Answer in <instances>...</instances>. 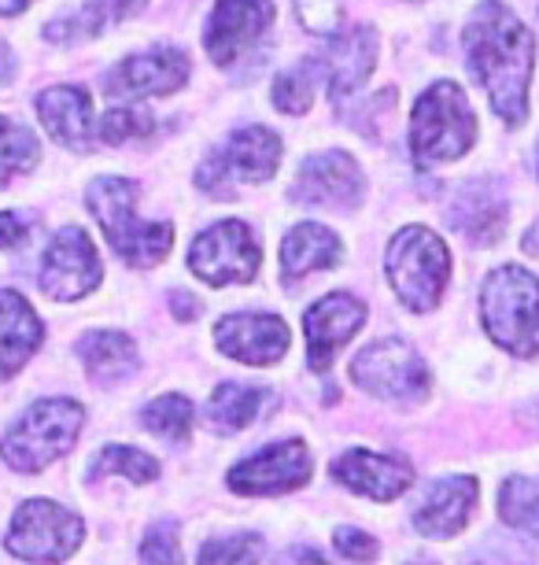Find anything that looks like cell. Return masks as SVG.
<instances>
[{
  "instance_id": "obj_27",
  "label": "cell",
  "mask_w": 539,
  "mask_h": 565,
  "mask_svg": "<svg viewBox=\"0 0 539 565\" xmlns=\"http://www.w3.org/2000/svg\"><path fill=\"white\" fill-rule=\"evenodd\" d=\"M41 159V145L37 137L26 130L23 122L0 115V185H8L15 174H26L34 170Z\"/></svg>"
},
{
  "instance_id": "obj_19",
  "label": "cell",
  "mask_w": 539,
  "mask_h": 565,
  "mask_svg": "<svg viewBox=\"0 0 539 565\" xmlns=\"http://www.w3.org/2000/svg\"><path fill=\"white\" fill-rule=\"evenodd\" d=\"M473 510H477V481L473 477H448L429 488L414 510V529L429 540H451L454 532L470 525Z\"/></svg>"
},
{
  "instance_id": "obj_21",
  "label": "cell",
  "mask_w": 539,
  "mask_h": 565,
  "mask_svg": "<svg viewBox=\"0 0 539 565\" xmlns=\"http://www.w3.org/2000/svg\"><path fill=\"white\" fill-rule=\"evenodd\" d=\"M41 126L48 130L52 141L74 152H86L93 137V104L82 85H52L37 97Z\"/></svg>"
},
{
  "instance_id": "obj_9",
  "label": "cell",
  "mask_w": 539,
  "mask_h": 565,
  "mask_svg": "<svg viewBox=\"0 0 539 565\" xmlns=\"http://www.w3.org/2000/svg\"><path fill=\"white\" fill-rule=\"evenodd\" d=\"M352 377L369 396L388 403H421L429 396V366L407 340H377L352 362Z\"/></svg>"
},
{
  "instance_id": "obj_37",
  "label": "cell",
  "mask_w": 539,
  "mask_h": 565,
  "mask_svg": "<svg viewBox=\"0 0 539 565\" xmlns=\"http://www.w3.org/2000/svg\"><path fill=\"white\" fill-rule=\"evenodd\" d=\"M30 241V218L19 211H0V252H12Z\"/></svg>"
},
{
  "instance_id": "obj_1",
  "label": "cell",
  "mask_w": 539,
  "mask_h": 565,
  "mask_svg": "<svg viewBox=\"0 0 539 565\" xmlns=\"http://www.w3.org/2000/svg\"><path fill=\"white\" fill-rule=\"evenodd\" d=\"M466 60L481 89H488V104L499 111V119L521 126L536 67L532 30L499 0H484L466 23Z\"/></svg>"
},
{
  "instance_id": "obj_32",
  "label": "cell",
  "mask_w": 539,
  "mask_h": 565,
  "mask_svg": "<svg viewBox=\"0 0 539 565\" xmlns=\"http://www.w3.org/2000/svg\"><path fill=\"white\" fill-rule=\"evenodd\" d=\"M259 562H262V540L256 532L207 540L204 551H200V565H259Z\"/></svg>"
},
{
  "instance_id": "obj_25",
  "label": "cell",
  "mask_w": 539,
  "mask_h": 565,
  "mask_svg": "<svg viewBox=\"0 0 539 565\" xmlns=\"http://www.w3.org/2000/svg\"><path fill=\"white\" fill-rule=\"evenodd\" d=\"M78 359L97 385H119V381L133 377L137 366H141L133 340L126 333H115V329H97V333L82 337Z\"/></svg>"
},
{
  "instance_id": "obj_10",
  "label": "cell",
  "mask_w": 539,
  "mask_h": 565,
  "mask_svg": "<svg viewBox=\"0 0 539 565\" xmlns=\"http://www.w3.org/2000/svg\"><path fill=\"white\" fill-rule=\"evenodd\" d=\"M259 241L245 222H218L204 230L188 248V266L200 281L226 289V285H248L259 274Z\"/></svg>"
},
{
  "instance_id": "obj_29",
  "label": "cell",
  "mask_w": 539,
  "mask_h": 565,
  "mask_svg": "<svg viewBox=\"0 0 539 565\" xmlns=\"http://www.w3.org/2000/svg\"><path fill=\"white\" fill-rule=\"evenodd\" d=\"M319 60H303L289 67L284 74H278V82H273V104L284 111V115H303L306 108L314 104V82H319Z\"/></svg>"
},
{
  "instance_id": "obj_6",
  "label": "cell",
  "mask_w": 539,
  "mask_h": 565,
  "mask_svg": "<svg viewBox=\"0 0 539 565\" xmlns=\"http://www.w3.org/2000/svg\"><path fill=\"white\" fill-rule=\"evenodd\" d=\"M385 270L403 307H410L414 315H425L440 303L451 281V252L440 241V233L425 226H403L388 244Z\"/></svg>"
},
{
  "instance_id": "obj_20",
  "label": "cell",
  "mask_w": 539,
  "mask_h": 565,
  "mask_svg": "<svg viewBox=\"0 0 539 565\" xmlns=\"http://www.w3.org/2000/svg\"><path fill=\"white\" fill-rule=\"evenodd\" d=\"M377 63V34L369 26H355L341 34L330 45V52L319 56V67L325 71V82H330V97L333 104H344L352 93L369 78Z\"/></svg>"
},
{
  "instance_id": "obj_38",
  "label": "cell",
  "mask_w": 539,
  "mask_h": 565,
  "mask_svg": "<svg viewBox=\"0 0 539 565\" xmlns=\"http://www.w3.org/2000/svg\"><path fill=\"white\" fill-rule=\"evenodd\" d=\"M171 307H174V318H182V322H193L200 315V300L196 296H185V292H171Z\"/></svg>"
},
{
  "instance_id": "obj_15",
  "label": "cell",
  "mask_w": 539,
  "mask_h": 565,
  "mask_svg": "<svg viewBox=\"0 0 539 565\" xmlns=\"http://www.w3.org/2000/svg\"><path fill=\"white\" fill-rule=\"evenodd\" d=\"M278 8L273 0H215V12L204 30V45L218 67H229L240 52L267 34Z\"/></svg>"
},
{
  "instance_id": "obj_34",
  "label": "cell",
  "mask_w": 539,
  "mask_h": 565,
  "mask_svg": "<svg viewBox=\"0 0 539 565\" xmlns=\"http://www.w3.org/2000/svg\"><path fill=\"white\" fill-rule=\"evenodd\" d=\"M141 565H185L174 521H160V525L148 529V536L141 543Z\"/></svg>"
},
{
  "instance_id": "obj_4",
  "label": "cell",
  "mask_w": 539,
  "mask_h": 565,
  "mask_svg": "<svg viewBox=\"0 0 539 565\" xmlns=\"http://www.w3.org/2000/svg\"><path fill=\"white\" fill-rule=\"evenodd\" d=\"M477 141V115L454 82H432L410 115V148L418 167L451 163Z\"/></svg>"
},
{
  "instance_id": "obj_33",
  "label": "cell",
  "mask_w": 539,
  "mask_h": 565,
  "mask_svg": "<svg viewBox=\"0 0 539 565\" xmlns=\"http://www.w3.org/2000/svg\"><path fill=\"white\" fill-rule=\"evenodd\" d=\"M97 130L108 145H122V141H137V137L152 134L155 119L144 108H111V111H104Z\"/></svg>"
},
{
  "instance_id": "obj_39",
  "label": "cell",
  "mask_w": 539,
  "mask_h": 565,
  "mask_svg": "<svg viewBox=\"0 0 539 565\" xmlns=\"http://www.w3.org/2000/svg\"><path fill=\"white\" fill-rule=\"evenodd\" d=\"M12 74H15V56L8 45H0V85L12 82Z\"/></svg>"
},
{
  "instance_id": "obj_28",
  "label": "cell",
  "mask_w": 539,
  "mask_h": 565,
  "mask_svg": "<svg viewBox=\"0 0 539 565\" xmlns=\"http://www.w3.org/2000/svg\"><path fill=\"white\" fill-rule=\"evenodd\" d=\"M499 514L506 525L532 532L539 540V481L536 477H510L499 495Z\"/></svg>"
},
{
  "instance_id": "obj_8",
  "label": "cell",
  "mask_w": 539,
  "mask_h": 565,
  "mask_svg": "<svg viewBox=\"0 0 539 565\" xmlns=\"http://www.w3.org/2000/svg\"><path fill=\"white\" fill-rule=\"evenodd\" d=\"M86 540V525L67 507L52 503V499H26L15 510L12 529L4 536L8 554L34 565H60L67 562Z\"/></svg>"
},
{
  "instance_id": "obj_24",
  "label": "cell",
  "mask_w": 539,
  "mask_h": 565,
  "mask_svg": "<svg viewBox=\"0 0 539 565\" xmlns=\"http://www.w3.org/2000/svg\"><path fill=\"white\" fill-rule=\"evenodd\" d=\"M341 255L344 244L333 230L319 226V222H300L281 241V281L292 285L295 277L330 270V266L341 263Z\"/></svg>"
},
{
  "instance_id": "obj_5",
  "label": "cell",
  "mask_w": 539,
  "mask_h": 565,
  "mask_svg": "<svg viewBox=\"0 0 539 565\" xmlns=\"http://www.w3.org/2000/svg\"><path fill=\"white\" fill-rule=\"evenodd\" d=\"M86 425V407L74 399H37L0 440V458L19 473H41L63 458Z\"/></svg>"
},
{
  "instance_id": "obj_11",
  "label": "cell",
  "mask_w": 539,
  "mask_h": 565,
  "mask_svg": "<svg viewBox=\"0 0 539 565\" xmlns=\"http://www.w3.org/2000/svg\"><path fill=\"white\" fill-rule=\"evenodd\" d=\"M37 277H41V289H45L52 300H82L86 292L97 289L104 277L97 244L89 241L86 230L63 226L56 237L48 241Z\"/></svg>"
},
{
  "instance_id": "obj_41",
  "label": "cell",
  "mask_w": 539,
  "mask_h": 565,
  "mask_svg": "<svg viewBox=\"0 0 539 565\" xmlns=\"http://www.w3.org/2000/svg\"><path fill=\"white\" fill-rule=\"evenodd\" d=\"M292 562H295V565H330L319 551H295V554H292Z\"/></svg>"
},
{
  "instance_id": "obj_35",
  "label": "cell",
  "mask_w": 539,
  "mask_h": 565,
  "mask_svg": "<svg viewBox=\"0 0 539 565\" xmlns=\"http://www.w3.org/2000/svg\"><path fill=\"white\" fill-rule=\"evenodd\" d=\"M295 12L311 34H336L344 23L341 0H295Z\"/></svg>"
},
{
  "instance_id": "obj_23",
  "label": "cell",
  "mask_w": 539,
  "mask_h": 565,
  "mask_svg": "<svg viewBox=\"0 0 539 565\" xmlns=\"http://www.w3.org/2000/svg\"><path fill=\"white\" fill-rule=\"evenodd\" d=\"M448 218H451V226L459 230L462 237H470L477 248H492L495 241H503L510 211H506V200L492 181H473V185H466L459 193L454 207L448 211Z\"/></svg>"
},
{
  "instance_id": "obj_30",
  "label": "cell",
  "mask_w": 539,
  "mask_h": 565,
  "mask_svg": "<svg viewBox=\"0 0 539 565\" xmlns=\"http://www.w3.org/2000/svg\"><path fill=\"white\" fill-rule=\"evenodd\" d=\"M141 422L148 433L177 444V440H185L188 429H193V403L185 396H160L141 411Z\"/></svg>"
},
{
  "instance_id": "obj_36",
  "label": "cell",
  "mask_w": 539,
  "mask_h": 565,
  "mask_svg": "<svg viewBox=\"0 0 539 565\" xmlns=\"http://www.w3.org/2000/svg\"><path fill=\"white\" fill-rule=\"evenodd\" d=\"M333 547L336 554H344L347 562H374L377 558V540L366 536L363 529L355 525H341L333 532Z\"/></svg>"
},
{
  "instance_id": "obj_17",
  "label": "cell",
  "mask_w": 539,
  "mask_h": 565,
  "mask_svg": "<svg viewBox=\"0 0 539 565\" xmlns=\"http://www.w3.org/2000/svg\"><path fill=\"white\" fill-rule=\"evenodd\" d=\"M215 344L237 362L270 366L289 351V326L278 315H229L215 326Z\"/></svg>"
},
{
  "instance_id": "obj_16",
  "label": "cell",
  "mask_w": 539,
  "mask_h": 565,
  "mask_svg": "<svg viewBox=\"0 0 539 565\" xmlns=\"http://www.w3.org/2000/svg\"><path fill=\"white\" fill-rule=\"evenodd\" d=\"M188 56L182 49H152L126 56L119 67L108 74V97L137 100V97H166L188 82Z\"/></svg>"
},
{
  "instance_id": "obj_18",
  "label": "cell",
  "mask_w": 539,
  "mask_h": 565,
  "mask_svg": "<svg viewBox=\"0 0 539 565\" xmlns=\"http://www.w3.org/2000/svg\"><path fill=\"white\" fill-rule=\"evenodd\" d=\"M333 481H341L355 495L388 503V499H399L414 484V469L399 462V458H385L374 451H347L333 462Z\"/></svg>"
},
{
  "instance_id": "obj_31",
  "label": "cell",
  "mask_w": 539,
  "mask_h": 565,
  "mask_svg": "<svg viewBox=\"0 0 539 565\" xmlns=\"http://www.w3.org/2000/svg\"><path fill=\"white\" fill-rule=\"evenodd\" d=\"M108 473H119V477H130L133 484H148L160 477V462L152 455L137 451V447H122V444H111L104 447L93 462V473L89 477H108Z\"/></svg>"
},
{
  "instance_id": "obj_3",
  "label": "cell",
  "mask_w": 539,
  "mask_h": 565,
  "mask_svg": "<svg viewBox=\"0 0 539 565\" xmlns=\"http://www.w3.org/2000/svg\"><path fill=\"white\" fill-rule=\"evenodd\" d=\"M481 315L499 348L521 359L539 355V281L525 266H499L484 277Z\"/></svg>"
},
{
  "instance_id": "obj_7",
  "label": "cell",
  "mask_w": 539,
  "mask_h": 565,
  "mask_svg": "<svg viewBox=\"0 0 539 565\" xmlns=\"http://www.w3.org/2000/svg\"><path fill=\"white\" fill-rule=\"evenodd\" d=\"M281 163V137L270 134L267 126H245L229 134L226 145L215 148L204 167L196 170V185L211 196L229 200L237 185H259L270 181Z\"/></svg>"
},
{
  "instance_id": "obj_2",
  "label": "cell",
  "mask_w": 539,
  "mask_h": 565,
  "mask_svg": "<svg viewBox=\"0 0 539 565\" xmlns=\"http://www.w3.org/2000/svg\"><path fill=\"white\" fill-rule=\"evenodd\" d=\"M137 181L104 174L89 181L86 204L93 218L100 222L104 237L111 241V248L122 255L130 266H155L166 259L174 244V226L171 222H141L137 218Z\"/></svg>"
},
{
  "instance_id": "obj_12",
  "label": "cell",
  "mask_w": 539,
  "mask_h": 565,
  "mask_svg": "<svg viewBox=\"0 0 539 565\" xmlns=\"http://www.w3.org/2000/svg\"><path fill=\"white\" fill-rule=\"evenodd\" d=\"M311 481V451L303 440H281L262 447L248 462L229 469V488L240 495H284Z\"/></svg>"
},
{
  "instance_id": "obj_13",
  "label": "cell",
  "mask_w": 539,
  "mask_h": 565,
  "mask_svg": "<svg viewBox=\"0 0 539 565\" xmlns=\"http://www.w3.org/2000/svg\"><path fill=\"white\" fill-rule=\"evenodd\" d=\"M366 193L363 170L347 152H322L311 156L300 167V174L292 181V204H311V207H358V200Z\"/></svg>"
},
{
  "instance_id": "obj_14",
  "label": "cell",
  "mask_w": 539,
  "mask_h": 565,
  "mask_svg": "<svg viewBox=\"0 0 539 565\" xmlns=\"http://www.w3.org/2000/svg\"><path fill=\"white\" fill-rule=\"evenodd\" d=\"M366 326V303L355 300L352 292H330L322 296L311 311L303 315L306 333V366L314 373H325L333 366L336 351Z\"/></svg>"
},
{
  "instance_id": "obj_40",
  "label": "cell",
  "mask_w": 539,
  "mask_h": 565,
  "mask_svg": "<svg viewBox=\"0 0 539 565\" xmlns=\"http://www.w3.org/2000/svg\"><path fill=\"white\" fill-rule=\"evenodd\" d=\"M30 4H34V0H0V15L12 19V15H19V12H26Z\"/></svg>"
},
{
  "instance_id": "obj_22",
  "label": "cell",
  "mask_w": 539,
  "mask_h": 565,
  "mask_svg": "<svg viewBox=\"0 0 539 565\" xmlns=\"http://www.w3.org/2000/svg\"><path fill=\"white\" fill-rule=\"evenodd\" d=\"M45 340V326L23 292L0 289V377H15Z\"/></svg>"
},
{
  "instance_id": "obj_26",
  "label": "cell",
  "mask_w": 539,
  "mask_h": 565,
  "mask_svg": "<svg viewBox=\"0 0 539 565\" xmlns=\"http://www.w3.org/2000/svg\"><path fill=\"white\" fill-rule=\"evenodd\" d=\"M262 403H267V392L262 388H248V385H237V381H226V385H218L215 392H211L204 418L215 433L234 436L259 418Z\"/></svg>"
}]
</instances>
